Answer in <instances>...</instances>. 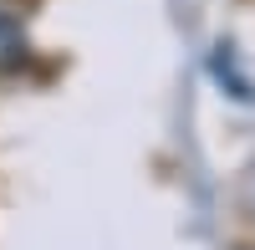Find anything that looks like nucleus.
<instances>
[{
    "label": "nucleus",
    "instance_id": "nucleus-1",
    "mask_svg": "<svg viewBox=\"0 0 255 250\" xmlns=\"http://www.w3.org/2000/svg\"><path fill=\"white\" fill-rule=\"evenodd\" d=\"M26 61V26H20V15L0 0V72H10Z\"/></svg>",
    "mask_w": 255,
    "mask_h": 250
}]
</instances>
